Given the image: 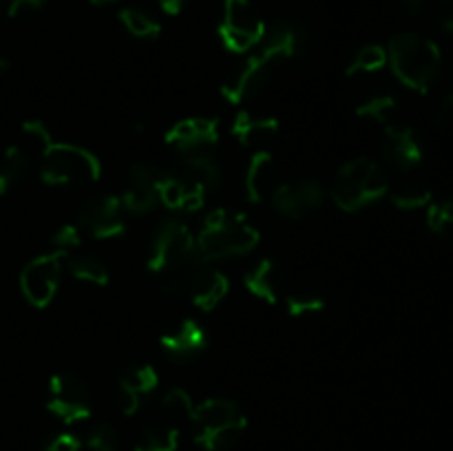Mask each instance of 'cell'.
I'll return each instance as SVG.
<instances>
[{"mask_svg":"<svg viewBox=\"0 0 453 451\" xmlns=\"http://www.w3.org/2000/svg\"><path fill=\"white\" fill-rule=\"evenodd\" d=\"M427 228L442 239H453V197L438 199L427 206Z\"/></svg>","mask_w":453,"mask_h":451,"instance_id":"31","label":"cell"},{"mask_svg":"<svg viewBox=\"0 0 453 451\" xmlns=\"http://www.w3.org/2000/svg\"><path fill=\"white\" fill-rule=\"evenodd\" d=\"M195 409V401L184 387H171L162 396V411L166 418L175 420H190V414Z\"/></svg>","mask_w":453,"mask_h":451,"instance_id":"32","label":"cell"},{"mask_svg":"<svg viewBox=\"0 0 453 451\" xmlns=\"http://www.w3.org/2000/svg\"><path fill=\"white\" fill-rule=\"evenodd\" d=\"M221 137L219 118H208V115H193L173 124L164 133V141L168 149L175 153H186V150L199 149H215Z\"/></svg>","mask_w":453,"mask_h":451,"instance_id":"15","label":"cell"},{"mask_svg":"<svg viewBox=\"0 0 453 451\" xmlns=\"http://www.w3.org/2000/svg\"><path fill=\"white\" fill-rule=\"evenodd\" d=\"M274 186H277V162L265 149L255 150L243 172V195L250 203H261L270 199Z\"/></svg>","mask_w":453,"mask_h":451,"instance_id":"23","label":"cell"},{"mask_svg":"<svg viewBox=\"0 0 453 451\" xmlns=\"http://www.w3.org/2000/svg\"><path fill=\"white\" fill-rule=\"evenodd\" d=\"M75 224L84 234L93 239H118L127 233V212H124L119 195L96 193L88 195L78 208Z\"/></svg>","mask_w":453,"mask_h":451,"instance_id":"10","label":"cell"},{"mask_svg":"<svg viewBox=\"0 0 453 451\" xmlns=\"http://www.w3.org/2000/svg\"><path fill=\"white\" fill-rule=\"evenodd\" d=\"M228 277L212 261H203L202 268L195 272L193 281L188 283V290H186L184 296L193 301V305L197 310L211 312V310H215L228 296Z\"/></svg>","mask_w":453,"mask_h":451,"instance_id":"20","label":"cell"},{"mask_svg":"<svg viewBox=\"0 0 453 451\" xmlns=\"http://www.w3.org/2000/svg\"><path fill=\"white\" fill-rule=\"evenodd\" d=\"M177 155V171L186 172L190 180L197 181L206 193L217 190L224 184V164L217 157L215 149H199L186 150Z\"/></svg>","mask_w":453,"mask_h":451,"instance_id":"21","label":"cell"},{"mask_svg":"<svg viewBox=\"0 0 453 451\" xmlns=\"http://www.w3.org/2000/svg\"><path fill=\"white\" fill-rule=\"evenodd\" d=\"M162 175V168L153 166L149 162H135L128 168L127 186H124L119 202L124 212L133 217H146L159 206L157 181Z\"/></svg>","mask_w":453,"mask_h":451,"instance_id":"14","label":"cell"},{"mask_svg":"<svg viewBox=\"0 0 453 451\" xmlns=\"http://www.w3.org/2000/svg\"><path fill=\"white\" fill-rule=\"evenodd\" d=\"M44 4H47V0H9L7 16L9 18L29 16V13L42 11Z\"/></svg>","mask_w":453,"mask_h":451,"instance_id":"37","label":"cell"},{"mask_svg":"<svg viewBox=\"0 0 453 451\" xmlns=\"http://www.w3.org/2000/svg\"><path fill=\"white\" fill-rule=\"evenodd\" d=\"M159 385V374L149 363L131 365L119 374L118 380V407L124 416H135L146 398L155 394Z\"/></svg>","mask_w":453,"mask_h":451,"instance_id":"17","label":"cell"},{"mask_svg":"<svg viewBox=\"0 0 453 451\" xmlns=\"http://www.w3.org/2000/svg\"><path fill=\"white\" fill-rule=\"evenodd\" d=\"M389 4H392L401 16L416 18L420 11H423L425 0H389Z\"/></svg>","mask_w":453,"mask_h":451,"instance_id":"41","label":"cell"},{"mask_svg":"<svg viewBox=\"0 0 453 451\" xmlns=\"http://www.w3.org/2000/svg\"><path fill=\"white\" fill-rule=\"evenodd\" d=\"M203 259L197 250L195 233L180 217L159 221L146 250V270L157 281L159 290L173 296H184L190 279L202 268Z\"/></svg>","mask_w":453,"mask_h":451,"instance_id":"2","label":"cell"},{"mask_svg":"<svg viewBox=\"0 0 453 451\" xmlns=\"http://www.w3.org/2000/svg\"><path fill=\"white\" fill-rule=\"evenodd\" d=\"M65 256L58 252H44L34 256L20 272V292L25 301L34 308L44 310L53 303L60 287Z\"/></svg>","mask_w":453,"mask_h":451,"instance_id":"11","label":"cell"},{"mask_svg":"<svg viewBox=\"0 0 453 451\" xmlns=\"http://www.w3.org/2000/svg\"><path fill=\"white\" fill-rule=\"evenodd\" d=\"M31 166V150L25 144H12L0 157V195H7L25 180Z\"/></svg>","mask_w":453,"mask_h":451,"instance_id":"26","label":"cell"},{"mask_svg":"<svg viewBox=\"0 0 453 451\" xmlns=\"http://www.w3.org/2000/svg\"><path fill=\"white\" fill-rule=\"evenodd\" d=\"M243 286L255 299L277 305L286 296V272L273 256H264L243 274Z\"/></svg>","mask_w":453,"mask_h":451,"instance_id":"19","label":"cell"},{"mask_svg":"<svg viewBox=\"0 0 453 451\" xmlns=\"http://www.w3.org/2000/svg\"><path fill=\"white\" fill-rule=\"evenodd\" d=\"M82 442L73 436V433H58L53 440L47 442L44 451H80Z\"/></svg>","mask_w":453,"mask_h":451,"instance_id":"39","label":"cell"},{"mask_svg":"<svg viewBox=\"0 0 453 451\" xmlns=\"http://www.w3.org/2000/svg\"><path fill=\"white\" fill-rule=\"evenodd\" d=\"M436 18L438 25L442 27V31L453 35V0H441V3H438Z\"/></svg>","mask_w":453,"mask_h":451,"instance_id":"40","label":"cell"},{"mask_svg":"<svg viewBox=\"0 0 453 451\" xmlns=\"http://www.w3.org/2000/svg\"><path fill=\"white\" fill-rule=\"evenodd\" d=\"M434 119H436V124L453 122V87L434 106Z\"/></svg>","mask_w":453,"mask_h":451,"instance_id":"38","label":"cell"},{"mask_svg":"<svg viewBox=\"0 0 453 451\" xmlns=\"http://www.w3.org/2000/svg\"><path fill=\"white\" fill-rule=\"evenodd\" d=\"M84 233L78 224H62L56 233L51 234V252H58L66 259L69 255L80 250Z\"/></svg>","mask_w":453,"mask_h":451,"instance_id":"34","label":"cell"},{"mask_svg":"<svg viewBox=\"0 0 453 451\" xmlns=\"http://www.w3.org/2000/svg\"><path fill=\"white\" fill-rule=\"evenodd\" d=\"M303 49V31L292 22H279L265 31L264 40L250 51V56L234 66L221 84V96L233 104H243L259 97L279 71L295 60Z\"/></svg>","mask_w":453,"mask_h":451,"instance_id":"1","label":"cell"},{"mask_svg":"<svg viewBox=\"0 0 453 451\" xmlns=\"http://www.w3.org/2000/svg\"><path fill=\"white\" fill-rule=\"evenodd\" d=\"M9 69H12V62H9L4 56H0V78H3V75H7Z\"/></svg>","mask_w":453,"mask_h":451,"instance_id":"43","label":"cell"},{"mask_svg":"<svg viewBox=\"0 0 453 451\" xmlns=\"http://www.w3.org/2000/svg\"><path fill=\"white\" fill-rule=\"evenodd\" d=\"M389 188L392 186H389L388 168L374 157L358 155L341 164L332 177L327 195L343 212H361L388 197Z\"/></svg>","mask_w":453,"mask_h":451,"instance_id":"4","label":"cell"},{"mask_svg":"<svg viewBox=\"0 0 453 451\" xmlns=\"http://www.w3.org/2000/svg\"><path fill=\"white\" fill-rule=\"evenodd\" d=\"M157 4L164 13H168V16H180V13L188 7L190 0H157Z\"/></svg>","mask_w":453,"mask_h":451,"instance_id":"42","label":"cell"},{"mask_svg":"<svg viewBox=\"0 0 453 451\" xmlns=\"http://www.w3.org/2000/svg\"><path fill=\"white\" fill-rule=\"evenodd\" d=\"M91 4H96V7H106V4H115L119 3V0H88Z\"/></svg>","mask_w":453,"mask_h":451,"instance_id":"44","label":"cell"},{"mask_svg":"<svg viewBox=\"0 0 453 451\" xmlns=\"http://www.w3.org/2000/svg\"><path fill=\"white\" fill-rule=\"evenodd\" d=\"M206 190L190 180L186 172L177 171H162L157 181V197L159 206L168 208L173 212H195L206 202Z\"/></svg>","mask_w":453,"mask_h":451,"instance_id":"16","label":"cell"},{"mask_svg":"<svg viewBox=\"0 0 453 451\" xmlns=\"http://www.w3.org/2000/svg\"><path fill=\"white\" fill-rule=\"evenodd\" d=\"M283 301L290 317H312L326 312L327 308V301L317 292H290L283 296Z\"/></svg>","mask_w":453,"mask_h":451,"instance_id":"33","label":"cell"},{"mask_svg":"<svg viewBox=\"0 0 453 451\" xmlns=\"http://www.w3.org/2000/svg\"><path fill=\"white\" fill-rule=\"evenodd\" d=\"M326 199L327 188L312 177L283 181V184L274 186L273 195H270V203L274 210L288 219H303V217L321 210Z\"/></svg>","mask_w":453,"mask_h":451,"instance_id":"12","label":"cell"},{"mask_svg":"<svg viewBox=\"0 0 453 451\" xmlns=\"http://www.w3.org/2000/svg\"><path fill=\"white\" fill-rule=\"evenodd\" d=\"M380 157H383V162L388 166L403 172H410L414 168H418L425 159V149L418 133L410 124H385L383 137H380Z\"/></svg>","mask_w":453,"mask_h":451,"instance_id":"13","label":"cell"},{"mask_svg":"<svg viewBox=\"0 0 453 451\" xmlns=\"http://www.w3.org/2000/svg\"><path fill=\"white\" fill-rule=\"evenodd\" d=\"M87 447L91 451H118L119 438L118 429L111 423H97L96 427L88 429Z\"/></svg>","mask_w":453,"mask_h":451,"instance_id":"36","label":"cell"},{"mask_svg":"<svg viewBox=\"0 0 453 451\" xmlns=\"http://www.w3.org/2000/svg\"><path fill=\"white\" fill-rule=\"evenodd\" d=\"M119 25L137 40H157L162 35V22L140 7H122L118 11Z\"/></svg>","mask_w":453,"mask_h":451,"instance_id":"27","label":"cell"},{"mask_svg":"<svg viewBox=\"0 0 453 451\" xmlns=\"http://www.w3.org/2000/svg\"><path fill=\"white\" fill-rule=\"evenodd\" d=\"M65 268L69 270V274L75 281L88 283V286L96 287H104L111 279V272L104 261L100 256L91 255V252H73V255L65 259Z\"/></svg>","mask_w":453,"mask_h":451,"instance_id":"25","label":"cell"},{"mask_svg":"<svg viewBox=\"0 0 453 451\" xmlns=\"http://www.w3.org/2000/svg\"><path fill=\"white\" fill-rule=\"evenodd\" d=\"M47 407L65 424L82 423L93 414V392L75 371H58L49 380Z\"/></svg>","mask_w":453,"mask_h":451,"instance_id":"9","label":"cell"},{"mask_svg":"<svg viewBox=\"0 0 453 451\" xmlns=\"http://www.w3.org/2000/svg\"><path fill=\"white\" fill-rule=\"evenodd\" d=\"M102 177V162L93 150L73 141H51L40 155V180L47 186H91Z\"/></svg>","mask_w":453,"mask_h":451,"instance_id":"7","label":"cell"},{"mask_svg":"<svg viewBox=\"0 0 453 451\" xmlns=\"http://www.w3.org/2000/svg\"><path fill=\"white\" fill-rule=\"evenodd\" d=\"M265 31L268 27H265L264 16L252 0H224L217 35L226 51L239 53V56L250 53L264 40Z\"/></svg>","mask_w":453,"mask_h":451,"instance_id":"8","label":"cell"},{"mask_svg":"<svg viewBox=\"0 0 453 451\" xmlns=\"http://www.w3.org/2000/svg\"><path fill=\"white\" fill-rule=\"evenodd\" d=\"M273 3H288V0H273Z\"/></svg>","mask_w":453,"mask_h":451,"instance_id":"45","label":"cell"},{"mask_svg":"<svg viewBox=\"0 0 453 451\" xmlns=\"http://www.w3.org/2000/svg\"><path fill=\"white\" fill-rule=\"evenodd\" d=\"M177 447H180V427L166 416H159L144 424L135 440V451H177Z\"/></svg>","mask_w":453,"mask_h":451,"instance_id":"24","label":"cell"},{"mask_svg":"<svg viewBox=\"0 0 453 451\" xmlns=\"http://www.w3.org/2000/svg\"><path fill=\"white\" fill-rule=\"evenodd\" d=\"M385 49L389 69L403 87L420 96L432 91L442 71V51L432 38L405 31L394 35Z\"/></svg>","mask_w":453,"mask_h":451,"instance_id":"3","label":"cell"},{"mask_svg":"<svg viewBox=\"0 0 453 451\" xmlns=\"http://www.w3.org/2000/svg\"><path fill=\"white\" fill-rule=\"evenodd\" d=\"M193 436L202 449L228 451L239 445L248 427V420L239 405L228 398H208L195 405L190 414Z\"/></svg>","mask_w":453,"mask_h":451,"instance_id":"6","label":"cell"},{"mask_svg":"<svg viewBox=\"0 0 453 451\" xmlns=\"http://www.w3.org/2000/svg\"><path fill=\"white\" fill-rule=\"evenodd\" d=\"M20 131H22V137H25V141H27L25 144L27 149L35 150L38 155H42L44 150L51 146L53 135L42 119H27V122L22 124Z\"/></svg>","mask_w":453,"mask_h":451,"instance_id":"35","label":"cell"},{"mask_svg":"<svg viewBox=\"0 0 453 451\" xmlns=\"http://www.w3.org/2000/svg\"><path fill=\"white\" fill-rule=\"evenodd\" d=\"M208 343H211V336L197 318H181L159 336V345H162L164 352L177 361H188V358L199 356V354L206 352Z\"/></svg>","mask_w":453,"mask_h":451,"instance_id":"18","label":"cell"},{"mask_svg":"<svg viewBox=\"0 0 453 451\" xmlns=\"http://www.w3.org/2000/svg\"><path fill=\"white\" fill-rule=\"evenodd\" d=\"M279 119L274 115L257 113V111H239L230 124V135L242 146L261 150L279 133Z\"/></svg>","mask_w":453,"mask_h":451,"instance_id":"22","label":"cell"},{"mask_svg":"<svg viewBox=\"0 0 453 451\" xmlns=\"http://www.w3.org/2000/svg\"><path fill=\"white\" fill-rule=\"evenodd\" d=\"M259 230L250 224V219L243 212L228 208H215L208 212L202 228L195 234L199 255L212 264L250 255L259 246Z\"/></svg>","mask_w":453,"mask_h":451,"instance_id":"5","label":"cell"},{"mask_svg":"<svg viewBox=\"0 0 453 451\" xmlns=\"http://www.w3.org/2000/svg\"><path fill=\"white\" fill-rule=\"evenodd\" d=\"M398 100L392 93H372V96L363 97L357 106L354 113L361 119H372V122L389 124V119L396 115Z\"/></svg>","mask_w":453,"mask_h":451,"instance_id":"30","label":"cell"},{"mask_svg":"<svg viewBox=\"0 0 453 451\" xmlns=\"http://www.w3.org/2000/svg\"><path fill=\"white\" fill-rule=\"evenodd\" d=\"M389 202L394 203V208L403 212L420 210V208H427L434 202V195L429 190V186H425L423 181L407 180L403 184L389 188Z\"/></svg>","mask_w":453,"mask_h":451,"instance_id":"28","label":"cell"},{"mask_svg":"<svg viewBox=\"0 0 453 451\" xmlns=\"http://www.w3.org/2000/svg\"><path fill=\"white\" fill-rule=\"evenodd\" d=\"M388 66V49L383 44H363L361 49L354 51V56L349 57L348 66H345V75L354 78V75H370L379 73Z\"/></svg>","mask_w":453,"mask_h":451,"instance_id":"29","label":"cell"}]
</instances>
